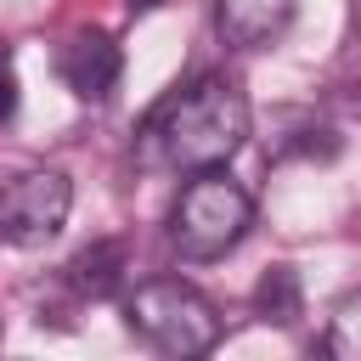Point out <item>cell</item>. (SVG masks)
Wrapping results in <instances>:
<instances>
[{
  "instance_id": "3",
  "label": "cell",
  "mask_w": 361,
  "mask_h": 361,
  "mask_svg": "<svg viewBox=\"0 0 361 361\" xmlns=\"http://www.w3.org/2000/svg\"><path fill=\"white\" fill-rule=\"evenodd\" d=\"M124 322H130V333H135L147 350L175 355V361L203 355V350L220 344V310H214V299L197 293V288L180 282V276L141 282V288L130 293V305H124Z\"/></svg>"
},
{
  "instance_id": "5",
  "label": "cell",
  "mask_w": 361,
  "mask_h": 361,
  "mask_svg": "<svg viewBox=\"0 0 361 361\" xmlns=\"http://www.w3.org/2000/svg\"><path fill=\"white\" fill-rule=\"evenodd\" d=\"M56 73H62V85L79 102H107L113 85H118V73H124V51L102 28H73L56 45Z\"/></svg>"
},
{
  "instance_id": "1",
  "label": "cell",
  "mask_w": 361,
  "mask_h": 361,
  "mask_svg": "<svg viewBox=\"0 0 361 361\" xmlns=\"http://www.w3.org/2000/svg\"><path fill=\"white\" fill-rule=\"evenodd\" d=\"M248 141V102L226 73H203L197 85L175 90L158 102L135 135V164L141 169H226Z\"/></svg>"
},
{
  "instance_id": "7",
  "label": "cell",
  "mask_w": 361,
  "mask_h": 361,
  "mask_svg": "<svg viewBox=\"0 0 361 361\" xmlns=\"http://www.w3.org/2000/svg\"><path fill=\"white\" fill-rule=\"evenodd\" d=\"M124 243H113V237H102V243H90V248H79L73 254V265H68V282L85 293V299H107V293H118V282H124Z\"/></svg>"
},
{
  "instance_id": "6",
  "label": "cell",
  "mask_w": 361,
  "mask_h": 361,
  "mask_svg": "<svg viewBox=\"0 0 361 361\" xmlns=\"http://www.w3.org/2000/svg\"><path fill=\"white\" fill-rule=\"evenodd\" d=\"M299 0H214V28L231 51H265L288 34Z\"/></svg>"
},
{
  "instance_id": "10",
  "label": "cell",
  "mask_w": 361,
  "mask_h": 361,
  "mask_svg": "<svg viewBox=\"0 0 361 361\" xmlns=\"http://www.w3.org/2000/svg\"><path fill=\"white\" fill-rule=\"evenodd\" d=\"M11 113H17V62L0 45V118H11Z\"/></svg>"
},
{
  "instance_id": "2",
  "label": "cell",
  "mask_w": 361,
  "mask_h": 361,
  "mask_svg": "<svg viewBox=\"0 0 361 361\" xmlns=\"http://www.w3.org/2000/svg\"><path fill=\"white\" fill-rule=\"evenodd\" d=\"M254 226V197L226 169H197L169 209V248L192 265L226 259Z\"/></svg>"
},
{
  "instance_id": "4",
  "label": "cell",
  "mask_w": 361,
  "mask_h": 361,
  "mask_svg": "<svg viewBox=\"0 0 361 361\" xmlns=\"http://www.w3.org/2000/svg\"><path fill=\"white\" fill-rule=\"evenodd\" d=\"M73 209V180L62 169H23L0 186V243L45 248Z\"/></svg>"
},
{
  "instance_id": "11",
  "label": "cell",
  "mask_w": 361,
  "mask_h": 361,
  "mask_svg": "<svg viewBox=\"0 0 361 361\" xmlns=\"http://www.w3.org/2000/svg\"><path fill=\"white\" fill-rule=\"evenodd\" d=\"M130 6H135V11H152V6H164V0H130Z\"/></svg>"
},
{
  "instance_id": "8",
  "label": "cell",
  "mask_w": 361,
  "mask_h": 361,
  "mask_svg": "<svg viewBox=\"0 0 361 361\" xmlns=\"http://www.w3.org/2000/svg\"><path fill=\"white\" fill-rule=\"evenodd\" d=\"M299 305H305V293H299V271H293V265H271V271L259 276V288H254V310H259V322L288 327V322L299 316Z\"/></svg>"
},
{
  "instance_id": "9",
  "label": "cell",
  "mask_w": 361,
  "mask_h": 361,
  "mask_svg": "<svg viewBox=\"0 0 361 361\" xmlns=\"http://www.w3.org/2000/svg\"><path fill=\"white\" fill-rule=\"evenodd\" d=\"M327 350H333V355H350V361H361V299H344V305L333 310Z\"/></svg>"
}]
</instances>
